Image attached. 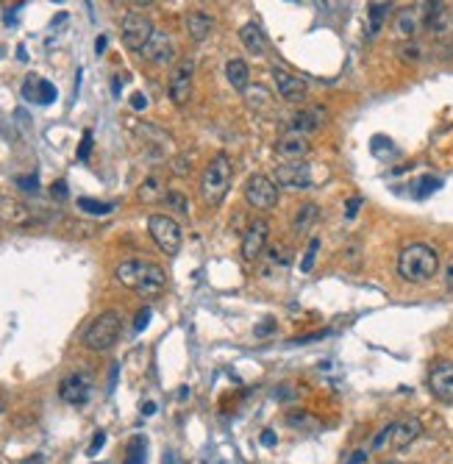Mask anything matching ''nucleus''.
Segmentation results:
<instances>
[{
  "label": "nucleus",
  "mask_w": 453,
  "mask_h": 464,
  "mask_svg": "<svg viewBox=\"0 0 453 464\" xmlns=\"http://www.w3.org/2000/svg\"><path fill=\"white\" fill-rule=\"evenodd\" d=\"M115 278H117V284H123L126 289L139 292L142 298H156L167 287L164 267H159L153 262H142V259H126V262H120L117 270H115Z\"/></svg>",
  "instance_id": "f257e3e1"
},
{
  "label": "nucleus",
  "mask_w": 453,
  "mask_h": 464,
  "mask_svg": "<svg viewBox=\"0 0 453 464\" xmlns=\"http://www.w3.org/2000/svg\"><path fill=\"white\" fill-rule=\"evenodd\" d=\"M439 273V256L431 245L414 242L406 245L398 256V276L409 284H425Z\"/></svg>",
  "instance_id": "f03ea898"
},
{
  "label": "nucleus",
  "mask_w": 453,
  "mask_h": 464,
  "mask_svg": "<svg viewBox=\"0 0 453 464\" xmlns=\"http://www.w3.org/2000/svg\"><path fill=\"white\" fill-rule=\"evenodd\" d=\"M231 175H234V167L225 153H217L206 164L203 178H200V195H203L206 206H220L225 200V195L231 189Z\"/></svg>",
  "instance_id": "7ed1b4c3"
},
{
  "label": "nucleus",
  "mask_w": 453,
  "mask_h": 464,
  "mask_svg": "<svg viewBox=\"0 0 453 464\" xmlns=\"http://www.w3.org/2000/svg\"><path fill=\"white\" fill-rule=\"evenodd\" d=\"M120 331H123V317H120V311L108 309V311L97 314V317L89 322V328L84 331V345L89 347V351H95V354L111 351V347L117 345V339H120Z\"/></svg>",
  "instance_id": "20e7f679"
},
{
  "label": "nucleus",
  "mask_w": 453,
  "mask_h": 464,
  "mask_svg": "<svg viewBox=\"0 0 453 464\" xmlns=\"http://www.w3.org/2000/svg\"><path fill=\"white\" fill-rule=\"evenodd\" d=\"M328 178V170H322V164H309L303 162H284L281 167H276V184L284 189H314Z\"/></svg>",
  "instance_id": "39448f33"
},
{
  "label": "nucleus",
  "mask_w": 453,
  "mask_h": 464,
  "mask_svg": "<svg viewBox=\"0 0 453 464\" xmlns=\"http://www.w3.org/2000/svg\"><path fill=\"white\" fill-rule=\"evenodd\" d=\"M148 231H151V237H153V242L159 245L162 253L175 256L181 251L184 234H181V225H178L175 217H170V214H151L148 217Z\"/></svg>",
  "instance_id": "423d86ee"
},
{
  "label": "nucleus",
  "mask_w": 453,
  "mask_h": 464,
  "mask_svg": "<svg viewBox=\"0 0 453 464\" xmlns=\"http://www.w3.org/2000/svg\"><path fill=\"white\" fill-rule=\"evenodd\" d=\"M245 200L256 211H270L278 203V184L264 173H253L245 181Z\"/></svg>",
  "instance_id": "0eeeda50"
},
{
  "label": "nucleus",
  "mask_w": 453,
  "mask_h": 464,
  "mask_svg": "<svg viewBox=\"0 0 453 464\" xmlns=\"http://www.w3.org/2000/svg\"><path fill=\"white\" fill-rule=\"evenodd\" d=\"M153 31L156 28H153L151 17H145L139 12H128L123 17V23H120V39H123V45L128 50H137V53L148 45V39L153 37Z\"/></svg>",
  "instance_id": "6e6552de"
},
{
  "label": "nucleus",
  "mask_w": 453,
  "mask_h": 464,
  "mask_svg": "<svg viewBox=\"0 0 453 464\" xmlns=\"http://www.w3.org/2000/svg\"><path fill=\"white\" fill-rule=\"evenodd\" d=\"M192 78H195V61L192 59H181L175 61L170 81H167V95L175 106H186L192 97Z\"/></svg>",
  "instance_id": "1a4fd4ad"
},
{
  "label": "nucleus",
  "mask_w": 453,
  "mask_h": 464,
  "mask_svg": "<svg viewBox=\"0 0 453 464\" xmlns=\"http://www.w3.org/2000/svg\"><path fill=\"white\" fill-rule=\"evenodd\" d=\"M267 248H270V222L264 217H256L248 225L245 237H242V259L245 262H259Z\"/></svg>",
  "instance_id": "9d476101"
},
{
  "label": "nucleus",
  "mask_w": 453,
  "mask_h": 464,
  "mask_svg": "<svg viewBox=\"0 0 453 464\" xmlns=\"http://www.w3.org/2000/svg\"><path fill=\"white\" fill-rule=\"evenodd\" d=\"M92 395V378L86 373H70L61 378L59 384V398L67 403V406H84Z\"/></svg>",
  "instance_id": "9b49d317"
},
{
  "label": "nucleus",
  "mask_w": 453,
  "mask_h": 464,
  "mask_svg": "<svg viewBox=\"0 0 453 464\" xmlns=\"http://www.w3.org/2000/svg\"><path fill=\"white\" fill-rule=\"evenodd\" d=\"M139 53H142L145 61H151V64H156V67H167V64L175 61V42H173L170 34L153 31V37L148 39V45H145Z\"/></svg>",
  "instance_id": "f8f14e48"
},
{
  "label": "nucleus",
  "mask_w": 453,
  "mask_h": 464,
  "mask_svg": "<svg viewBox=\"0 0 453 464\" xmlns=\"http://www.w3.org/2000/svg\"><path fill=\"white\" fill-rule=\"evenodd\" d=\"M423 436V420L420 417H401L395 423H389V445L392 450H406L409 445H414Z\"/></svg>",
  "instance_id": "ddd939ff"
},
{
  "label": "nucleus",
  "mask_w": 453,
  "mask_h": 464,
  "mask_svg": "<svg viewBox=\"0 0 453 464\" xmlns=\"http://www.w3.org/2000/svg\"><path fill=\"white\" fill-rule=\"evenodd\" d=\"M325 123H328V111H325L322 106H303L300 111L292 114V123L287 126V131L309 137V134L320 131Z\"/></svg>",
  "instance_id": "4468645a"
},
{
  "label": "nucleus",
  "mask_w": 453,
  "mask_h": 464,
  "mask_svg": "<svg viewBox=\"0 0 453 464\" xmlns=\"http://www.w3.org/2000/svg\"><path fill=\"white\" fill-rule=\"evenodd\" d=\"M428 389L436 400L453 406V362H439L428 373Z\"/></svg>",
  "instance_id": "2eb2a0df"
},
{
  "label": "nucleus",
  "mask_w": 453,
  "mask_h": 464,
  "mask_svg": "<svg viewBox=\"0 0 453 464\" xmlns=\"http://www.w3.org/2000/svg\"><path fill=\"white\" fill-rule=\"evenodd\" d=\"M273 81H276V89L284 100H289V103H303L306 100V81L298 78L295 72H289L284 67H273Z\"/></svg>",
  "instance_id": "dca6fc26"
},
{
  "label": "nucleus",
  "mask_w": 453,
  "mask_h": 464,
  "mask_svg": "<svg viewBox=\"0 0 453 464\" xmlns=\"http://www.w3.org/2000/svg\"><path fill=\"white\" fill-rule=\"evenodd\" d=\"M0 220L15 228H28L37 222V214L31 211V206H26L17 197H0Z\"/></svg>",
  "instance_id": "f3484780"
},
{
  "label": "nucleus",
  "mask_w": 453,
  "mask_h": 464,
  "mask_svg": "<svg viewBox=\"0 0 453 464\" xmlns=\"http://www.w3.org/2000/svg\"><path fill=\"white\" fill-rule=\"evenodd\" d=\"M276 153L284 159V162H303L309 153H311V145H309V137L303 134H292L287 131L278 142H276Z\"/></svg>",
  "instance_id": "a211bd4d"
},
{
  "label": "nucleus",
  "mask_w": 453,
  "mask_h": 464,
  "mask_svg": "<svg viewBox=\"0 0 453 464\" xmlns=\"http://www.w3.org/2000/svg\"><path fill=\"white\" fill-rule=\"evenodd\" d=\"M240 42L248 48V53H253V56H267V50H270V42H267V34H264V28L259 26V23H245L242 28H240Z\"/></svg>",
  "instance_id": "6ab92c4d"
},
{
  "label": "nucleus",
  "mask_w": 453,
  "mask_h": 464,
  "mask_svg": "<svg viewBox=\"0 0 453 464\" xmlns=\"http://www.w3.org/2000/svg\"><path fill=\"white\" fill-rule=\"evenodd\" d=\"M184 23H186V34L192 42H206L214 31V17L206 12H189Z\"/></svg>",
  "instance_id": "aec40b11"
},
{
  "label": "nucleus",
  "mask_w": 453,
  "mask_h": 464,
  "mask_svg": "<svg viewBox=\"0 0 453 464\" xmlns=\"http://www.w3.org/2000/svg\"><path fill=\"white\" fill-rule=\"evenodd\" d=\"M23 95H26L28 100H34V103L48 106V103L56 100V86H53L50 81L39 78V75H28V81H26V86H23Z\"/></svg>",
  "instance_id": "412c9836"
},
{
  "label": "nucleus",
  "mask_w": 453,
  "mask_h": 464,
  "mask_svg": "<svg viewBox=\"0 0 453 464\" xmlns=\"http://www.w3.org/2000/svg\"><path fill=\"white\" fill-rule=\"evenodd\" d=\"M392 28H395V34L406 42V39H414V34L420 31V14H417V9H412V6H406V9H401L398 14H395V20H392Z\"/></svg>",
  "instance_id": "4be33fe9"
},
{
  "label": "nucleus",
  "mask_w": 453,
  "mask_h": 464,
  "mask_svg": "<svg viewBox=\"0 0 453 464\" xmlns=\"http://www.w3.org/2000/svg\"><path fill=\"white\" fill-rule=\"evenodd\" d=\"M259 262H262V270H264V273H284V270L289 267L292 256H289V248H287V245H270Z\"/></svg>",
  "instance_id": "5701e85b"
},
{
  "label": "nucleus",
  "mask_w": 453,
  "mask_h": 464,
  "mask_svg": "<svg viewBox=\"0 0 453 464\" xmlns=\"http://www.w3.org/2000/svg\"><path fill=\"white\" fill-rule=\"evenodd\" d=\"M225 78H229V84L237 89V92H245L248 86H251V70H248V64L242 61V59H229L225 61Z\"/></svg>",
  "instance_id": "b1692460"
},
{
  "label": "nucleus",
  "mask_w": 453,
  "mask_h": 464,
  "mask_svg": "<svg viewBox=\"0 0 453 464\" xmlns=\"http://www.w3.org/2000/svg\"><path fill=\"white\" fill-rule=\"evenodd\" d=\"M320 220V206L317 203H300L298 211H295V220H292V228H295V234H309V231L317 225Z\"/></svg>",
  "instance_id": "393cba45"
},
{
  "label": "nucleus",
  "mask_w": 453,
  "mask_h": 464,
  "mask_svg": "<svg viewBox=\"0 0 453 464\" xmlns=\"http://www.w3.org/2000/svg\"><path fill=\"white\" fill-rule=\"evenodd\" d=\"M137 195H139V200H142V203L153 206V203H164V195H167V189H164V181H162L159 175H148V178L139 184Z\"/></svg>",
  "instance_id": "a878e982"
},
{
  "label": "nucleus",
  "mask_w": 453,
  "mask_h": 464,
  "mask_svg": "<svg viewBox=\"0 0 453 464\" xmlns=\"http://www.w3.org/2000/svg\"><path fill=\"white\" fill-rule=\"evenodd\" d=\"M134 131L148 142V145H153V148H159V151H167L170 145H173V137L167 134V131H162V128H156L153 123H137L134 126Z\"/></svg>",
  "instance_id": "bb28decb"
},
{
  "label": "nucleus",
  "mask_w": 453,
  "mask_h": 464,
  "mask_svg": "<svg viewBox=\"0 0 453 464\" xmlns=\"http://www.w3.org/2000/svg\"><path fill=\"white\" fill-rule=\"evenodd\" d=\"M436 39H447V37H453V9H447V6H442V12L425 26Z\"/></svg>",
  "instance_id": "cd10ccee"
},
{
  "label": "nucleus",
  "mask_w": 453,
  "mask_h": 464,
  "mask_svg": "<svg viewBox=\"0 0 453 464\" xmlns=\"http://www.w3.org/2000/svg\"><path fill=\"white\" fill-rule=\"evenodd\" d=\"M245 100H248L251 108H270V106H273V95H270V89L262 86V84H251V86L245 89Z\"/></svg>",
  "instance_id": "c85d7f7f"
},
{
  "label": "nucleus",
  "mask_w": 453,
  "mask_h": 464,
  "mask_svg": "<svg viewBox=\"0 0 453 464\" xmlns=\"http://www.w3.org/2000/svg\"><path fill=\"white\" fill-rule=\"evenodd\" d=\"M78 209L84 211V214H92V217H106V214H111V203H100V200H92V197H78Z\"/></svg>",
  "instance_id": "c756f323"
},
{
  "label": "nucleus",
  "mask_w": 453,
  "mask_h": 464,
  "mask_svg": "<svg viewBox=\"0 0 453 464\" xmlns=\"http://www.w3.org/2000/svg\"><path fill=\"white\" fill-rule=\"evenodd\" d=\"M164 206H167L170 211H178L181 217L189 214V200H186L178 189H167V195H164Z\"/></svg>",
  "instance_id": "7c9ffc66"
},
{
  "label": "nucleus",
  "mask_w": 453,
  "mask_h": 464,
  "mask_svg": "<svg viewBox=\"0 0 453 464\" xmlns=\"http://www.w3.org/2000/svg\"><path fill=\"white\" fill-rule=\"evenodd\" d=\"M384 17H387V6L381 3H373L370 6V20H367V34L370 37H378V31H381V26H384Z\"/></svg>",
  "instance_id": "2f4dec72"
},
{
  "label": "nucleus",
  "mask_w": 453,
  "mask_h": 464,
  "mask_svg": "<svg viewBox=\"0 0 453 464\" xmlns=\"http://www.w3.org/2000/svg\"><path fill=\"white\" fill-rule=\"evenodd\" d=\"M398 56H401V61H406V64H417V61L423 59V48H420L414 39H406V42L398 48Z\"/></svg>",
  "instance_id": "473e14b6"
},
{
  "label": "nucleus",
  "mask_w": 453,
  "mask_h": 464,
  "mask_svg": "<svg viewBox=\"0 0 453 464\" xmlns=\"http://www.w3.org/2000/svg\"><path fill=\"white\" fill-rule=\"evenodd\" d=\"M170 170H173V175H178V178L189 175V170H192V156H189V153L175 156V159L170 162Z\"/></svg>",
  "instance_id": "72a5a7b5"
},
{
  "label": "nucleus",
  "mask_w": 453,
  "mask_h": 464,
  "mask_svg": "<svg viewBox=\"0 0 453 464\" xmlns=\"http://www.w3.org/2000/svg\"><path fill=\"white\" fill-rule=\"evenodd\" d=\"M317 251H320V240L311 237V240H309V248H306V253H303V262H300V270H303V273H311L314 259H317Z\"/></svg>",
  "instance_id": "f704fd0d"
},
{
  "label": "nucleus",
  "mask_w": 453,
  "mask_h": 464,
  "mask_svg": "<svg viewBox=\"0 0 453 464\" xmlns=\"http://www.w3.org/2000/svg\"><path fill=\"white\" fill-rule=\"evenodd\" d=\"M128 456H131V461H126V464H142V461H145V439H142V436L131 439Z\"/></svg>",
  "instance_id": "c9c22d12"
},
{
  "label": "nucleus",
  "mask_w": 453,
  "mask_h": 464,
  "mask_svg": "<svg viewBox=\"0 0 453 464\" xmlns=\"http://www.w3.org/2000/svg\"><path fill=\"white\" fill-rule=\"evenodd\" d=\"M445 6V0H425V6H423V26H428Z\"/></svg>",
  "instance_id": "e433bc0d"
},
{
  "label": "nucleus",
  "mask_w": 453,
  "mask_h": 464,
  "mask_svg": "<svg viewBox=\"0 0 453 464\" xmlns=\"http://www.w3.org/2000/svg\"><path fill=\"white\" fill-rule=\"evenodd\" d=\"M417 186H420V195H428V192L439 189V178H431V175H428V178H420Z\"/></svg>",
  "instance_id": "4c0bfd02"
},
{
  "label": "nucleus",
  "mask_w": 453,
  "mask_h": 464,
  "mask_svg": "<svg viewBox=\"0 0 453 464\" xmlns=\"http://www.w3.org/2000/svg\"><path fill=\"white\" fill-rule=\"evenodd\" d=\"M359 209H362V197H351V200L345 203V217L354 220V217L359 214Z\"/></svg>",
  "instance_id": "58836bf2"
},
{
  "label": "nucleus",
  "mask_w": 453,
  "mask_h": 464,
  "mask_svg": "<svg viewBox=\"0 0 453 464\" xmlns=\"http://www.w3.org/2000/svg\"><path fill=\"white\" fill-rule=\"evenodd\" d=\"M365 461H367V450H354V453H348V458L343 464H365Z\"/></svg>",
  "instance_id": "ea45409f"
},
{
  "label": "nucleus",
  "mask_w": 453,
  "mask_h": 464,
  "mask_svg": "<svg viewBox=\"0 0 453 464\" xmlns=\"http://www.w3.org/2000/svg\"><path fill=\"white\" fill-rule=\"evenodd\" d=\"M276 398H278V400H295V398H298V392H295V387H278Z\"/></svg>",
  "instance_id": "a19ab883"
},
{
  "label": "nucleus",
  "mask_w": 453,
  "mask_h": 464,
  "mask_svg": "<svg viewBox=\"0 0 453 464\" xmlns=\"http://www.w3.org/2000/svg\"><path fill=\"white\" fill-rule=\"evenodd\" d=\"M103 442H106V434H103V431H97V434H95V439H92V445H89V450H86V453H89V456H95V453H97V450H100V447H103Z\"/></svg>",
  "instance_id": "79ce46f5"
},
{
  "label": "nucleus",
  "mask_w": 453,
  "mask_h": 464,
  "mask_svg": "<svg viewBox=\"0 0 453 464\" xmlns=\"http://www.w3.org/2000/svg\"><path fill=\"white\" fill-rule=\"evenodd\" d=\"M89 148H92V134L86 131V134H84V142H81V148H78V159H86V156H89Z\"/></svg>",
  "instance_id": "37998d69"
},
{
  "label": "nucleus",
  "mask_w": 453,
  "mask_h": 464,
  "mask_svg": "<svg viewBox=\"0 0 453 464\" xmlns=\"http://www.w3.org/2000/svg\"><path fill=\"white\" fill-rule=\"evenodd\" d=\"M445 287H447V292H453V256L445 264Z\"/></svg>",
  "instance_id": "c03bdc74"
},
{
  "label": "nucleus",
  "mask_w": 453,
  "mask_h": 464,
  "mask_svg": "<svg viewBox=\"0 0 453 464\" xmlns=\"http://www.w3.org/2000/svg\"><path fill=\"white\" fill-rule=\"evenodd\" d=\"M131 106H134L137 111H142V108L148 106V97H145L142 92H134V95H131Z\"/></svg>",
  "instance_id": "a18cd8bd"
},
{
  "label": "nucleus",
  "mask_w": 453,
  "mask_h": 464,
  "mask_svg": "<svg viewBox=\"0 0 453 464\" xmlns=\"http://www.w3.org/2000/svg\"><path fill=\"white\" fill-rule=\"evenodd\" d=\"M50 192H53V197H59V200H64V197H67V184H64V181H56Z\"/></svg>",
  "instance_id": "49530a36"
},
{
  "label": "nucleus",
  "mask_w": 453,
  "mask_h": 464,
  "mask_svg": "<svg viewBox=\"0 0 453 464\" xmlns=\"http://www.w3.org/2000/svg\"><path fill=\"white\" fill-rule=\"evenodd\" d=\"M17 184H20L26 192H37V186H39L37 178H17Z\"/></svg>",
  "instance_id": "de8ad7c7"
},
{
  "label": "nucleus",
  "mask_w": 453,
  "mask_h": 464,
  "mask_svg": "<svg viewBox=\"0 0 453 464\" xmlns=\"http://www.w3.org/2000/svg\"><path fill=\"white\" fill-rule=\"evenodd\" d=\"M148 320H151V309H142V311L137 314V331H142V328L148 325Z\"/></svg>",
  "instance_id": "09e8293b"
},
{
  "label": "nucleus",
  "mask_w": 453,
  "mask_h": 464,
  "mask_svg": "<svg viewBox=\"0 0 453 464\" xmlns=\"http://www.w3.org/2000/svg\"><path fill=\"white\" fill-rule=\"evenodd\" d=\"M273 331H276V322H273V320H264V325H259V328H256V334H259V336H267V334H273Z\"/></svg>",
  "instance_id": "8fccbe9b"
},
{
  "label": "nucleus",
  "mask_w": 453,
  "mask_h": 464,
  "mask_svg": "<svg viewBox=\"0 0 453 464\" xmlns=\"http://www.w3.org/2000/svg\"><path fill=\"white\" fill-rule=\"evenodd\" d=\"M20 464H45V456H42V453H31V456H26Z\"/></svg>",
  "instance_id": "3c124183"
},
{
  "label": "nucleus",
  "mask_w": 453,
  "mask_h": 464,
  "mask_svg": "<svg viewBox=\"0 0 453 464\" xmlns=\"http://www.w3.org/2000/svg\"><path fill=\"white\" fill-rule=\"evenodd\" d=\"M262 442H264L267 447H270V445H276V434H273V431L267 428V431H264V436H262Z\"/></svg>",
  "instance_id": "603ef678"
},
{
  "label": "nucleus",
  "mask_w": 453,
  "mask_h": 464,
  "mask_svg": "<svg viewBox=\"0 0 453 464\" xmlns=\"http://www.w3.org/2000/svg\"><path fill=\"white\" fill-rule=\"evenodd\" d=\"M95 50H97V53H103V50H106V37H100V39H97V45H95Z\"/></svg>",
  "instance_id": "864d4df0"
},
{
  "label": "nucleus",
  "mask_w": 453,
  "mask_h": 464,
  "mask_svg": "<svg viewBox=\"0 0 453 464\" xmlns=\"http://www.w3.org/2000/svg\"><path fill=\"white\" fill-rule=\"evenodd\" d=\"M128 3H134V6H151L153 0H128Z\"/></svg>",
  "instance_id": "5fc2aeb1"
},
{
  "label": "nucleus",
  "mask_w": 453,
  "mask_h": 464,
  "mask_svg": "<svg viewBox=\"0 0 453 464\" xmlns=\"http://www.w3.org/2000/svg\"><path fill=\"white\" fill-rule=\"evenodd\" d=\"M156 412V403H145V412L142 414H153Z\"/></svg>",
  "instance_id": "6e6d98bb"
}]
</instances>
